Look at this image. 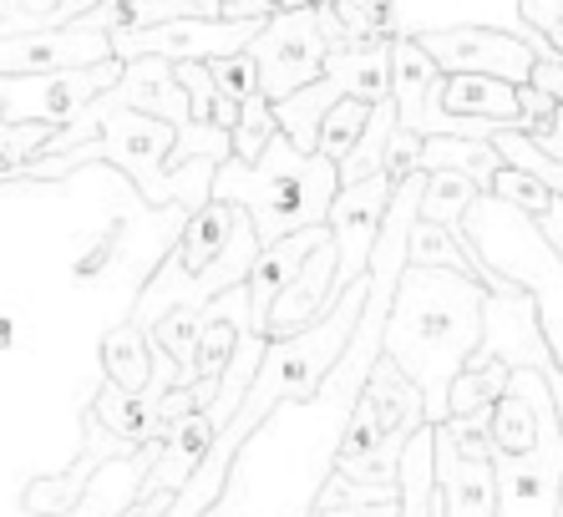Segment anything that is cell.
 Masks as SVG:
<instances>
[{
  "label": "cell",
  "mask_w": 563,
  "mask_h": 517,
  "mask_svg": "<svg viewBox=\"0 0 563 517\" xmlns=\"http://www.w3.org/2000/svg\"><path fill=\"white\" fill-rule=\"evenodd\" d=\"M487 289L446 270H411L396 279L380 355L407 375L427 402V427H446L452 381L472 365L483 345Z\"/></svg>",
  "instance_id": "6da1fadb"
},
{
  "label": "cell",
  "mask_w": 563,
  "mask_h": 517,
  "mask_svg": "<svg viewBox=\"0 0 563 517\" xmlns=\"http://www.w3.org/2000/svg\"><path fill=\"white\" fill-rule=\"evenodd\" d=\"M254 258H260V239H254L250 213L209 198L198 213H188L173 249L143 279L128 320L137 330H153L173 310H203V305H213L219 295L250 279Z\"/></svg>",
  "instance_id": "7a4b0ae2"
},
{
  "label": "cell",
  "mask_w": 563,
  "mask_h": 517,
  "mask_svg": "<svg viewBox=\"0 0 563 517\" xmlns=\"http://www.w3.org/2000/svg\"><path fill=\"white\" fill-rule=\"evenodd\" d=\"M335 194H341V168L330 157L300 153L289 138H275L260 163H234V157L219 163L209 198L244 208L260 249H269L289 233L325 229Z\"/></svg>",
  "instance_id": "3957f363"
},
{
  "label": "cell",
  "mask_w": 563,
  "mask_h": 517,
  "mask_svg": "<svg viewBox=\"0 0 563 517\" xmlns=\"http://www.w3.org/2000/svg\"><path fill=\"white\" fill-rule=\"evenodd\" d=\"M462 239L472 244V254L483 258L487 274H498V279L518 285L523 295H533L543 345L553 355V371L563 375V264L543 244L538 223L523 219L518 208L498 204L493 194H477V204L462 219Z\"/></svg>",
  "instance_id": "277c9868"
},
{
  "label": "cell",
  "mask_w": 563,
  "mask_h": 517,
  "mask_svg": "<svg viewBox=\"0 0 563 517\" xmlns=\"http://www.w3.org/2000/svg\"><path fill=\"white\" fill-rule=\"evenodd\" d=\"M498 477V513L493 517H559L563 503V421L559 402L549 391H538V447L523 457H493Z\"/></svg>",
  "instance_id": "5b68a950"
},
{
  "label": "cell",
  "mask_w": 563,
  "mask_h": 517,
  "mask_svg": "<svg viewBox=\"0 0 563 517\" xmlns=\"http://www.w3.org/2000/svg\"><path fill=\"white\" fill-rule=\"evenodd\" d=\"M264 31V21H223V15H184V21H163L147 31H128L112 36V56L122 66L143 62V56H163V62H223V56L250 52L254 36Z\"/></svg>",
  "instance_id": "8992f818"
},
{
  "label": "cell",
  "mask_w": 563,
  "mask_h": 517,
  "mask_svg": "<svg viewBox=\"0 0 563 517\" xmlns=\"http://www.w3.org/2000/svg\"><path fill=\"white\" fill-rule=\"evenodd\" d=\"M254 66H260V91L264 102L275 107L295 91H305L310 81L325 77V36H320V21L314 11H279L264 21V31L250 46Z\"/></svg>",
  "instance_id": "52a82bcc"
},
{
  "label": "cell",
  "mask_w": 563,
  "mask_h": 517,
  "mask_svg": "<svg viewBox=\"0 0 563 517\" xmlns=\"http://www.w3.org/2000/svg\"><path fill=\"white\" fill-rule=\"evenodd\" d=\"M122 81V62H102V66H81V72H56V77H0V117L26 128V122H41V128L62 132L77 112L112 91Z\"/></svg>",
  "instance_id": "ba28073f"
},
{
  "label": "cell",
  "mask_w": 563,
  "mask_h": 517,
  "mask_svg": "<svg viewBox=\"0 0 563 517\" xmlns=\"http://www.w3.org/2000/svg\"><path fill=\"white\" fill-rule=\"evenodd\" d=\"M380 6H386V21H391V41L483 26V31H503V36L528 41L538 52V62H559V52L523 21V0H380Z\"/></svg>",
  "instance_id": "9c48e42d"
},
{
  "label": "cell",
  "mask_w": 563,
  "mask_h": 517,
  "mask_svg": "<svg viewBox=\"0 0 563 517\" xmlns=\"http://www.w3.org/2000/svg\"><path fill=\"white\" fill-rule=\"evenodd\" d=\"M417 46L432 56V66L442 77H498L508 87H528L538 66V52L528 41L503 36V31H483V26L432 31V36H417Z\"/></svg>",
  "instance_id": "30bf717a"
},
{
  "label": "cell",
  "mask_w": 563,
  "mask_h": 517,
  "mask_svg": "<svg viewBox=\"0 0 563 517\" xmlns=\"http://www.w3.org/2000/svg\"><path fill=\"white\" fill-rule=\"evenodd\" d=\"M396 183L386 173L366 183H345L335 204H330V239H335V289H351L366 279L371 270V254H376V239H380V223H386V208H391Z\"/></svg>",
  "instance_id": "8fae6325"
},
{
  "label": "cell",
  "mask_w": 563,
  "mask_h": 517,
  "mask_svg": "<svg viewBox=\"0 0 563 517\" xmlns=\"http://www.w3.org/2000/svg\"><path fill=\"white\" fill-rule=\"evenodd\" d=\"M102 62H118L112 36L87 26H41L0 41V77H56V72H81Z\"/></svg>",
  "instance_id": "7c38bea8"
},
{
  "label": "cell",
  "mask_w": 563,
  "mask_h": 517,
  "mask_svg": "<svg viewBox=\"0 0 563 517\" xmlns=\"http://www.w3.org/2000/svg\"><path fill=\"white\" fill-rule=\"evenodd\" d=\"M472 365H508V371H549L553 355L538 330V305L533 295H487L483 310V345L472 355Z\"/></svg>",
  "instance_id": "4fadbf2b"
},
{
  "label": "cell",
  "mask_w": 563,
  "mask_h": 517,
  "mask_svg": "<svg viewBox=\"0 0 563 517\" xmlns=\"http://www.w3.org/2000/svg\"><path fill=\"white\" fill-rule=\"evenodd\" d=\"M97 112H143V117H157L168 122L173 132H184L194 117H188V97L173 77V62L163 56H143V62H128L122 66V81L112 91L97 97Z\"/></svg>",
  "instance_id": "5bb4252c"
},
{
  "label": "cell",
  "mask_w": 563,
  "mask_h": 517,
  "mask_svg": "<svg viewBox=\"0 0 563 517\" xmlns=\"http://www.w3.org/2000/svg\"><path fill=\"white\" fill-rule=\"evenodd\" d=\"M335 305H341V289H335V239H325V244L305 258V270L295 274V285L275 299L264 336L269 340L300 336V330H310L314 320H325Z\"/></svg>",
  "instance_id": "9a60e30c"
},
{
  "label": "cell",
  "mask_w": 563,
  "mask_h": 517,
  "mask_svg": "<svg viewBox=\"0 0 563 517\" xmlns=\"http://www.w3.org/2000/svg\"><path fill=\"white\" fill-rule=\"evenodd\" d=\"M432 457H437V497H442L446 517H493L498 513L493 462H467V457H457V447L446 441L442 427H437Z\"/></svg>",
  "instance_id": "2e32d148"
},
{
  "label": "cell",
  "mask_w": 563,
  "mask_h": 517,
  "mask_svg": "<svg viewBox=\"0 0 563 517\" xmlns=\"http://www.w3.org/2000/svg\"><path fill=\"white\" fill-rule=\"evenodd\" d=\"M213 437H219V431H213L209 411H194V416H184V421H173L163 447H157V462L147 466L143 482H137V497H153V492H173V497H178V492L198 477V466L209 457Z\"/></svg>",
  "instance_id": "e0dca14e"
},
{
  "label": "cell",
  "mask_w": 563,
  "mask_h": 517,
  "mask_svg": "<svg viewBox=\"0 0 563 517\" xmlns=\"http://www.w3.org/2000/svg\"><path fill=\"white\" fill-rule=\"evenodd\" d=\"M407 264L411 270H446V274H462L472 285H483L487 295H518V285L498 279V274L483 270V258L472 254V244L462 239V229H437V223H411V239H407Z\"/></svg>",
  "instance_id": "ac0fdd59"
},
{
  "label": "cell",
  "mask_w": 563,
  "mask_h": 517,
  "mask_svg": "<svg viewBox=\"0 0 563 517\" xmlns=\"http://www.w3.org/2000/svg\"><path fill=\"white\" fill-rule=\"evenodd\" d=\"M442 112L467 117V122H487L503 132H528L523 107H518V87L498 77H442Z\"/></svg>",
  "instance_id": "d6986e66"
},
{
  "label": "cell",
  "mask_w": 563,
  "mask_h": 517,
  "mask_svg": "<svg viewBox=\"0 0 563 517\" xmlns=\"http://www.w3.org/2000/svg\"><path fill=\"white\" fill-rule=\"evenodd\" d=\"M325 77L341 87L351 102L380 107L391 102V41H371V46H351V52L325 56Z\"/></svg>",
  "instance_id": "ffe728a7"
},
{
  "label": "cell",
  "mask_w": 563,
  "mask_h": 517,
  "mask_svg": "<svg viewBox=\"0 0 563 517\" xmlns=\"http://www.w3.org/2000/svg\"><path fill=\"white\" fill-rule=\"evenodd\" d=\"M92 416H97V421H107V431H112L118 441H128L132 452L157 447V441L168 437V427L157 421V406H147L143 396H128V391H118L112 381H102V386H97Z\"/></svg>",
  "instance_id": "44dd1931"
},
{
  "label": "cell",
  "mask_w": 563,
  "mask_h": 517,
  "mask_svg": "<svg viewBox=\"0 0 563 517\" xmlns=\"http://www.w3.org/2000/svg\"><path fill=\"white\" fill-rule=\"evenodd\" d=\"M442 77L432 66V56L421 52L417 41H391V102H396V128L401 132H417L421 122V102H427V91L432 81Z\"/></svg>",
  "instance_id": "7402d4cb"
},
{
  "label": "cell",
  "mask_w": 563,
  "mask_h": 517,
  "mask_svg": "<svg viewBox=\"0 0 563 517\" xmlns=\"http://www.w3.org/2000/svg\"><path fill=\"white\" fill-rule=\"evenodd\" d=\"M102 381H112L128 396H143L153 381V336L137 330L132 320L112 324L102 340Z\"/></svg>",
  "instance_id": "603a6c76"
},
{
  "label": "cell",
  "mask_w": 563,
  "mask_h": 517,
  "mask_svg": "<svg viewBox=\"0 0 563 517\" xmlns=\"http://www.w3.org/2000/svg\"><path fill=\"white\" fill-rule=\"evenodd\" d=\"M335 102H345V97H341V87H335L330 77L310 81L305 91H295V97L275 102L279 138H289L300 153H314V143H320V122L330 117V107H335Z\"/></svg>",
  "instance_id": "cb8c5ba5"
},
{
  "label": "cell",
  "mask_w": 563,
  "mask_h": 517,
  "mask_svg": "<svg viewBox=\"0 0 563 517\" xmlns=\"http://www.w3.org/2000/svg\"><path fill=\"white\" fill-rule=\"evenodd\" d=\"M498 168H503L498 147L477 143V138H427L421 143V173H467L483 194Z\"/></svg>",
  "instance_id": "d4e9b609"
},
{
  "label": "cell",
  "mask_w": 563,
  "mask_h": 517,
  "mask_svg": "<svg viewBox=\"0 0 563 517\" xmlns=\"http://www.w3.org/2000/svg\"><path fill=\"white\" fill-rule=\"evenodd\" d=\"M264 345H269L264 336L244 330V340H239V350H234V361H229V371L219 375V402H213V411H209L213 431L229 427V421H234V411L244 406V396H250V386H254V375H260Z\"/></svg>",
  "instance_id": "484cf974"
},
{
  "label": "cell",
  "mask_w": 563,
  "mask_h": 517,
  "mask_svg": "<svg viewBox=\"0 0 563 517\" xmlns=\"http://www.w3.org/2000/svg\"><path fill=\"white\" fill-rule=\"evenodd\" d=\"M477 183L467 173H427V194H421V223H437V229H462L467 208L477 204Z\"/></svg>",
  "instance_id": "4316f807"
},
{
  "label": "cell",
  "mask_w": 563,
  "mask_h": 517,
  "mask_svg": "<svg viewBox=\"0 0 563 517\" xmlns=\"http://www.w3.org/2000/svg\"><path fill=\"white\" fill-rule=\"evenodd\" d=\"M391 132H396V102L371 107V122H366V132H361V143H355V153L341 163V188L345 183H366V178H376V173L386 168Z\"/></svg>",
  "instance_id": "83f0119b"
},
{
  "label": "cell",
  "mask_w": 563,
  "mask_h": 517,
  "mask_svg": "<svg viewBox=\"0 0 563 517\" xmlns=\"http://www.w3.org/2000/svg\"><path fill=\"white\" fill-rule=\"evenodd\" d=\"M512 371L508 365H467V371L452 381V402H446V421L452 416H467V411H487V406L503 402Z\"/></svg>",
  "instance_id": "f1b7e54d"
},
{
  "label": "cell",
  "mask_w": 563,
  "mask_h": 517,
  "mask_svg": "<svg viewBox=\"0 0 563 517\" xmlns=\"http://www.w3.org/2000/svg\"><path fill=\"white\" fill-rule=\"evenodd\" d=\"M198 315L203 310H173L147 330L153 345L178 365V386H194V355H198Z\"/></svg>",
  "instance_id": "f546056e"
},
{
  "label": "cell",
  "mask_w": 563,
  "mask_h": 517,
  "mask_svg": "<svg viewBox=\"0 0 563 517\" xmlns=\"http://www.w3.org/2000/svg\"><path fill=\"white\" fill-rule=\"evenodd\" d=\"M366 122H371V107L366 102H335L330 107V117L320 122V143H314V153L320 157H330L335 168H341L345 157L355 153V143H361V132H366Z\"/></svg>",
  "instance_id": "4dcf8cb0"
},
{
  "label": "cell",
  "mask_w": 563,
  "mask_h": 517,
  "mask_svg": "<svg viewBox=\"0 0 563 517\" xmlns=\"http://www.w3.org/2000/svg\"><path fill=\"white\" fill-rule=\"evenodd\" d=\"M234 163H260L264 147L279 138V122H275V107L264 102V97H250V102L239 107V122H234Z\"/></svg>",
  "instance_id": "1f68e13d"
},
{
  "label": "cell",
  "mask_w": 563,
  "mask_h": 517,
  "mask_svg": "<svg viewBox=\"0 0 563 517\" xmlns=\"http://www.w3.org/2000/svg\"><path fill=\"white\" fill-rule=\"evenodd\" d=\"M487 194L498 198V204H508V208H518V213H523V219H543V213H549V204L559 194H549V188H543V183L538 178H528V173H518V168H508V163H503L498 173H493V183H487Z\"/></svg>",
  "instance_id": "d6a6232c"
},
{
  "label": "cell",
  "mask_w": 563,
  "mask_h": 517,
  "mask_svg": "<svg viewBox=\"0 0 563 517\" xmlns=\"http://www.w3.org/2000/svg\"><path fill=\"white\" fill-rule=\"evenodd\" d=\"M209 77H213V87H219V97H229L234 107H244L250 97H264V91H260V66H254L250 52L223 56V62H209Z\"/></svg>",
  "instance_id": "836d02e7"
},
{
  "label": "cell",
  "mask_w": 563,
  "mask_h": 517,
  "mask_svg": "<svg viewBox=\"0 0 563 517\" xmlns=\"http://www.w3.org/2000/svg\"><path fill=\"white\" fill-rule=\"evenodd\" d=\"M56 128H41V122H26V128H15L0 117V163L5 168H26L31 157H41V147L52 143Z\"/></svg>",
  "instance_id": "e575fe53"
},
{
  "label": "cell",
  "mask_w": 563,
  "mask_h": 517,
  "mask_svg": "<svg viewBox=\"0 0 563 517\" xmlns=\"http://www.w3.org/2000/svg\"><path fill=\"white\" fill-rule=\"evenodd\" d=\"M421 143H427V138L396 128L391 132V147H386V168H380V173H386L391 183H407L411 173H421Z\"/></svg>",
  "instance_id": "d590c367"
},
{
  "label": "cell",
  "mask_w": 563,
  "mask_h": 517,
  "mask_svg": "<svg viewBox=\"0 0 563 517\" xmlns=\"http://www.w3.org/2000/svg\"><path fill=\"white\" fill-rule=\"evenodd\" d=\"M523 21L563 56V0H523Z\"/></svg>",
  "instance_id": "8d00e7d4"
},
{
  "label": "cell",
  "mask_w": 563,
  "mask_h": 517,
  "mask_svg": "<svg viewBox=\"0 0 563 517\" xmlns=\"http://www.w3.org/2000/svg\"><path fill=\"white\" fill-rule=\"evenodd\" d=\"M528 143H533L543 157H553V163H563V102H559V112H553L549 122H538V128L528 132Z\"/></svg>",
  "instance_id": "74e56055"
},
{
  "label": "cell",
  "mask_w": 563,
  "mask_h": 517,
  "mask_svg": "<svg viewBox=\"0 0 563 517\" xmlns=\"http://www.w3.org/2000/svg\"><path fill=\"white\" fill-rule=\"evenodd\" d=\"M92 6H102V0H62V6H56V11L41 21V26H71V21H77V15H87ZM194 6H203L209 15H219L223 0H194ZM41 26H36V31H41Z\"/></svg>",
  "instance_id": "f35d334b"
},
{
  "label": "cell",
  "mask_w": 563,
  "mask_h": 517,
  "mask_svg": "<svg viewBox=\"0 0 563 517\" xmlns=\"http://www.w3.org/2000/svg\"><path fill=\"white\" fill-rule=\"evenodd\" d=\"M518 107H523V122H528V132H533L538 122H549V117L559 112V102H553L549 91H538V87H518Z\"/></svg>",
  "instance_id": "ab89813d"
},
{
  "label": "cell",
  "mask_w": 563,
  "mask_h": 517,
  "mask_svg": "<svg viewBox=\"0 0 563 517\" xmlns=\"http://www.w3.org/2000/svg\"><path fill=\"white\" fill-rule=\"evenodd\" d=\"M21 31H36V21L26 15V0H0V41L21 36Z\"/></svg>",
  "instance_id": "60d3db41"
},
{
  "label": "cell",
  "mask_w": 563,
  "mask_h": 517,
  "mask_svg": "<svg viewBox=\"0 0 563 517\" xmlns=\"http://www.w3.org/2000/svg\"><path fill=\"white\" fill-rule=\"evenodd\" d=\"M538 233H543V244L559 254V264H563V198H553L549 204V213L538 219Z\"/></svg>",
  "instance_id": "b9f144b4"
},
{
  "label": "cell",
  "mask_w": 563,
  "mask_h": 517,
  "mask_svg": "<svg viewBox=\"0 0 563 517\" xmlns=\"http://www.w3.org/2000/svg\"><path fill=\"white\" fill-rule=\"evenodd\" d=\"M314 517H401V503H380V507H330Z\"/></svg>",
  "instance_id": "7bdbcfd3"
},
{
  "label": "cell",
  "mask_w": 563,
  "mask_h": 517,
  "mask_svg": "<svg viewBox=\"0 0 563 517\" xmlns=\"http://www.w3.org/2000/svg\"><path fill=\"white\" fill-rule=\"evenodd\" d=\"M56 6H62V0H26V15H31V21H36V26H41V21H46V15L56 11Z\"/></svg>",
  "instance_id": "ee69618b"
},
{
  "label": "cell",
  "mask_w": 563,
  "mask_h": 517,
  "mask_svg": "<svg viewBox=\"0 0 563 517\" xmlns=\"http://www.w3.org/2000/svg\"><path fill=\"white\" fill-rule=\"evenodd\" d=\"M314 6H325V0H275V15L279 11H314Z\"/></svg>",
  "instance_id": "f6af8a7d"
}]
</instances>
